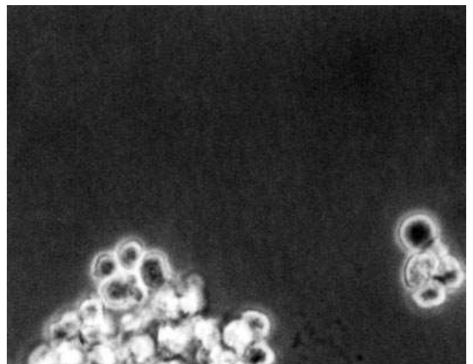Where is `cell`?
I'll list each match as a JSON object with an SVG mask.
<instances>
[{
    "mask_svg": "<svg viewBox=\"0 0 473 364\" xmlns=\"http://www.w3.org/2000/svg\"><path fill=\"white\" fill-rule=\"evenodd\" d=\"M148 292L134 274L120 273L98 285V298L107 308L126 310L141 305Z\"/></svg>",
    "mask_w": 473,
    "mask_h": 364,
    "instance_id": "obj_1",
    "label": "cell"
},
{
    "mask_svg": "<svg viewBox=\"0 0 473 364\" xmlns=\"http://www.w3.org/2000/svg\"><path fill=\"white\" fill-rule=\"evenodd\" d=\"M438 229L428 215L415 213L407 217L400 224L398 237L402 245L410 252L416 254L425 250L437 239Z\"/></svg>",
    "mask_w": 473,
    "mask_h": 364,
    "instance_id": "obj_2",
    "label": "cell"
},
{
    "mask_svg": "<svg viewBox=\"0 0 473 364\" xmlns=\"http://www.w3.org/2000/svg\"><path fill=\"white\" fill-rule=\"evenodd\" d=\"M139 284L154 295L169 289L172 274L168 260L158 250H147L134 273Z\"/></svg>",
    "mask_w": 473,
    "mask_h": 364,
    "instance_id": "obj_3",
    "label": "cell"
},
{
    "mask_svg": "<svg viewBox=\"0 0 473 364\" xmlns=\"http://www.w3.org/2000/svg\"><path fill=\"white\" fill-rule=\"evenodd\" d=\"M438 259L428 249L413 254L405 269L407 284L414 290L433 278Z\"/></svg>",
    "mask_w": 473,
    "mask_h": 364,
    "instance_id": "obj_4",
    "label": "cell"
},
{
    "mask_svg": "<svg viewBox=\"0 0 473 364\" xmlns=\"http://www.w3.org/2000/svg\"><path fill=\"white\" fill-rule=\"evenodd\" d=\"M223 338L226 346L239 358H242L246 350L255 342L251 329L242 318L226 325Z\"/></svg>",
    "mask_w": 473,
    "mask_h": 364,
    "instance_id": "obj_5",
    "label": "cell"
},
{
    "mask_svg": "<svg viewBox=\"0 0 473 364\" xmlns=\"http://www.w3.org/2000/svg\"><path fill=\"white\" fill-rule=\"evenodd\" d=\"M146 251L142 243L136 239L128 238L119 242L113 252L121 272L134 274Z\"/></svg>",
    "mask_w": 473,
    "mask_h": 364,
    "instance_id": "obj_6",
    "label": "cell"
},
{
    "mask_svg": "<svg viewBox=\"0 0 473 364\" xmlns=\"http://www.w3.org/2000/svg\"><path fill=\"white\" fill-rule=\"evenodd\" d=\"M156 345L147 334L133 335L123 348L125 360L127 364H136L153 361Z\"/></svg>",
    "mask_w": 473,
    "mask_h": 364,
    "instance_id": "obj_7",
    "label": "cell"
},
{
    "mask_svg": "<svg viewBox=\"0 0 473 364\" xmlns=\"http://www.w3.org/2000/svg\"><path fill=\"white\" fill-rule=\"evenodd\" d=\"M189 338L187 329L162 326L157 333V350L166 356L180 353L186 346Z\"/></svg>",
    "mask_w": 473,
    "mask_h": 364,
    "instance_id": "obj_8",
    "label": "cell"
},
{
    "mask_svg": "<svg viewBox=\"0 0 473 364\" xmlns=\"http://www.w3.org/2000/svg\"><path fill=\"white\" fill-rule=\"evenodd\" d=\"M116 326L105 316L97 321L80 327L79 339L88 348L107 341H113Z\"/></svg>",
    "mask_w": 473,
    "mask_h": 364,
    "instance_id": "obj_9",
    "label": "cell"
},
{
    "mask_svg": "<svg viewBox=\"0 0 473 364\" xmlns=\"http://www.w3.org/2000/svg\"><path fill=\"white\" fill-rule=\"evenodd\" d=\"M80 324L75 312H68L53 322L48 329L51 344H57L79 338Z\"/></svg>",
    "mask_w": 473,
    "mask_h": 364,
    "instance_id": "obj_10",
    "label": "cell"
},
{
    "mask_svg": "<svg viewBox=\"0 0 473 364\" xmlns=\"http://www.w3.org/2000/svg\"><path fill=\"white\" fill-rule=\"evenodd\" d=\"M51 345L54 364H87L88 349L79 338Z\"/></svg>",
    "mask_w": 473,
    "mask_h": 364,
    "instance_id": "obj_11",
    "label": "cell"
},
{
    "mask_svg": "<svg viewBox=\"0 0 473 364\" xmlns=\"http://www.w3.org/2000/svg\"><path fill=\"white\" fill-rule=\"evenodd\" d=\"M433 278L440 280L448 290L458 288L463 282L464 274L459 261L447 255L439 259Z\"/></svg>",
    "mask_w": 473,
    "mask_h": 364,
    "instance_id": "obj_12",
    "label": "cell"
},
{
    "mask_svg": "<svg viewBox=\"0 0 473 364\" xmlns=\"http://www.w3.org/2000/svg\"><path fill=\"white\" fill-rule=\"evenodd\" d=\"M447 291L440 280L431 278L414 290L413 299L420 307H435L445 301Z\"/></svg>",
    "mask_w": 473,
    "mask_h": 364,
    "instance_id": "obj_13",
    "label": "cell"
},
{
    "mask_svg": "<svg viewBox=\"0 0 473 364\" xmlns=\"http://www.w3.org/2000/svg\"><path fill=\"white\" fill-rule=\"evenodd\" d=\"M90 273L98 285L122 273L113 251L98 253L92 262Z\"/></svg>",
    "mask_w": 473,
    "mask_h": 364,
    "instance_id": "obj_14",
    "label": "cell"
},
{
    "mask_svg": "<svg viewBox=\"0 0 473 364\" xmlns=\"http://www.w3.org/2000/svg\"><path fill=\"white\" fill-rule=\"evenodd\" d=\"M123 360V348L120 349L114 340L88 348L87 364H121Z\"/></svg>",
    "mask_w": 473,
    "mask_h": 364,
    "instance_id": "obj_15",
    "label": "cell"
},
{
    "mask_svg": "<svg viewBox=\"0 0 473 364\" xmlns=\"http://www.w3.org/2000/svg\"><path fill=\"white\" fill-rule=\"evenodd\" d=\"M241 358L248 364H274L276 355L272 348L263 340L254 342Z\"/></svg>",
    "mask_w": 473,
    "mask_h": 364,
    "instance_id": "obj_16",
    "label": "cell"
},
{
    "mask_svg": "<svg viewBox=\"0 0 473 364\" xmlns=\"http://www.w3.org/2000/svg\"><path fill=\"white\" fill-rule=\"evenodd\" d=\"M251 329L255 341H263L270 334L271 323L269 318L262 312L247 311L241 317Z\"/></svg>",
    "mask_w": 473,
    "mask_h": 364,
    "instance_id": "obj_17",
    "label": "cell"
},
{
    "mask_svg": "<svg viewBox=\"0 0 473 364\" xmlns=\"http://www.w3.org/2000/svg\"><path fill=\"white\" fill-rule=\"evenodd\" d=\"M75 313L80 327L95 323L105 316L104 305L99 298L85 300Z\"/></svg>",
    "mask_w": 473,
    "mask_h": 364,
    "instance_id": "obj_18",
    "label": "cell"
},
{
    "mask_svg": "<svg viewBox=\"0 0 473 364\" xmlns=\"http://www.w3.org/2000/svg\"><path fill=\"white\" fill-rule=\"evenodd\" d=\"M196 336L202 343V347L219 344L220 334L214 320H203L196 326Z\"/></svg>",
    "mask_w": 473,
    "mask_h": 364,
    "instance_id": "obj_19",
    "label": "cell"
},
{
    "mask_svg": "<svg viewBox=\"0 0 473 364\" xmlns=\"http://www.w3.org/2000/svg\"><path fill=\"white\" fill-rule=\"evenodd\" d=\"M151 316L147 311H138L124 315L119 323V329L126 333L137 334L148 323Z\"/></svg>",
    "mask_w": 473,
    "mask_h": 364,
    "instance_id": "obj_20",
    "label": "cell"
},
{
    "mask_svg": "<svg viewBox=\"0 0 473 364\" xmlns=\"http://www.w3.org/2000/svg\"><path fill=\"white\" fill-rule=\"evenodd\" d=\"M26 364H54L52 345H41L30 354Z\"/></svg>",
    "mask_w": 473,
    "mask_h": 364,
    "instance_id": "obj_21",
    "label": "cell"
},
{
    "mask_svg": "<svg viewBox=\"0 0 473 364\" xmlns=\"http://www.w3.org/2000/svg\"><path fill=\"white\" fill-rule=\"evenodd\" d=\"M158 364H181V363H180L179 362H176V361H174V360H169V361L162 362V363H158Z\"/></svg>",
    "mask_w": 473,
    "mask_h": 364,
    "instance_id": "obj_22",
    "label": "cell"
},
{
    "mask_svg": "<svg viewBox=\"0 0 473 364\" xmlns=\"http://www.w3.org/2000/svg\"><path fill=\"white\" fill-rule=\"evenodd\" d=\"M235 364H248L246 362H245L243 359H239Z\"/></svg>",
    "mask_w": 473,
    "mask_h": 364,
    "instance_id": "obj_23",
    "label": "cell"
}]
</instances>
